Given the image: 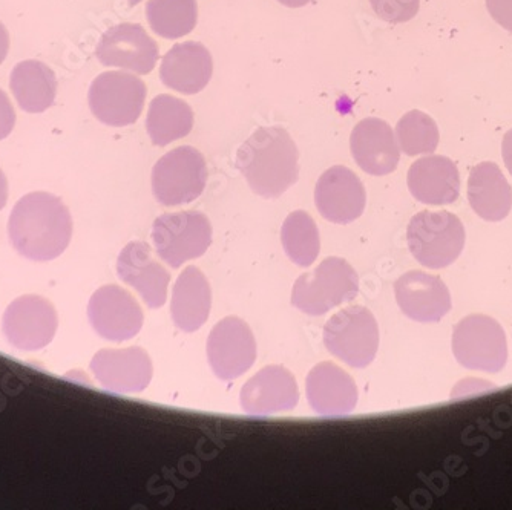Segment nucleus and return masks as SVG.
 <instances>
[{
    "instance_id": "obj_1",
    "label": "nucleus",
    "mask_w": 512,
    "mask_h": 510,
    "mask_svg": "<svg viewBox=\"0 0 512 510\" xmlns=\"http://www.w3.org/2000/svg\"><path fill=\"white\" fill-rule=\"evenodd\" d=\"M8 235L23 258L53 261L65 252L73 238V218L68 207L53 193H28L11 212Z\"/></svg>"
},
{
    "instance_id": "obj_2",
    "label": "nucleus",
    "mask_w": 512,
    "mask_h": 510,
    "mask_svg": "<svg viewBox=\"0 0 512 510\" xmlns=\"http://www.w3.org/2000/svg\"><path fill=\"white\" fill-rule=\"evenodd\" d=\"M299 152L283 128H260L238 149L237 167L250 189L275 200L298 181Z\"/></svg>"
},
{
    "instance_id": "obj_3",
    "label": "nucleus",
    "mask_w": 512,
    "mask_h": 510,
    "mask_svg": "<svg viewBox=\"0 0 512 510\" xmlns=\"http://www.w3.org/2000/svg\"><path fill=\"white\" fill-rule=\"evenodd\" d=\"M358 291L359 276L352 265L342 258H327L313 272L296 279L292 304L302 313L321 316L353 301Z\"/></svg>"
},
{
    "instance_id": "obj_4",
    "label": "nucleus",
    "mask_w": 512,
    "mask_h": 510,
    "mask_svg": "<svg viewBox=\"0 0 512 510\" xmlns=\"http://www.w3.org/2000/svg\"><path fill=\"white\" fill-rule=\"evenodd\" d=\"M462 221L450 212H419L408 224L407 241L411 255L428 269H445L465 247Z\"/></svg>"
},
{
    "instance_id": "obj_5",
    "label": "nucleus",
    "mask_w": 512,
    "mask_h": 510,
    "mask_svg": "<svg viewBox=\"0 0 512 510\" xmlns=\"http://www.w3.org/2000/svg\"><path fill=\"white\" fill-rule=\"evenodd\" d=\"M322 339L325 348L348 367L365 368L378 353V322L368 308L352 305L333 314L324 325Z\"/></svg>"
},
{
    "instance_id": "obj_6",
    "label": "nucleus",
    "mask_w": 512,
    "mask_h": 510,
    "mask_svg": "<svg viewBox=\"0 0 512 510\" xmlns=\"http://www.w3.org/2000/svg\"><path fill=\"white\" fill-rule=\"evenodd\" d=\"M206 183V160L192 146H180L168 152L152 169V192L163 206L192 203L201 197Z\"/></svg>"
},
{
    "instance_id": "obj_7",
    "label": "nucleus",
    "mask_w": 512,
    "mask_h": 510,
    "mask_svg": "<svg viewBox=\"0 0 512 510\" xmlns=\"http://www.w3.org/2000/svg\"><path fill=\"white\" fill-rule=\"evenodd\" d=\"M152 239L158 256L172 269H178L184 262L200 258L211 247V221L195 210L165 213L154 221Z\"/></svg>"
},
{
    "instance_id": "obj_8",
    "label": "nucleus",
    "mask_w": 512,
    "mask_h": 510,
    "mask_svg": "<svg viewBox=\"0 0 512 510\" xmlns=\"http://www.w3.org/2000/svg\"><path fill=\"white\" fill-rule=\"evenodd\" d=\"M453 353L468 370L499 373L508 359L505 331L490 316L471 314L454 328Z\"/></svg>"
},
{
    "instance_id": "obj_9",
    "label": "nucleus",
    "mask_w": 512,
    "mask_h": 510,
    "mask_svg": "<svg viewBox=\"0 0 512 510\" xmlns=\"http://www.w3.org/2000/svg\"><path fill=\"white\" fill-rule=\"evenodd\" d=\"M146 85L134 74L103 72L89 88V108L97 120L112 128L134 125L145 108Z\"/></svg>"
},
{
    "instance_id": "obj_10",
    "label": "nucleus",
    "mask_w": 512,
    "mask_h": 510,
    "mask_svg": "<svg viewBox=\"0 0 512 510\" xmlns=\"http://www.w3.org/2000/svg\"><path fill=\"white\" fill-rule=\"evenodd\" d=\"M59 328L56 308L42 296L14 299L4 313L2 330L17 350L37 351L51 344Z\"/></svg>"
},
{
    "instance_id": "obj_11",
    "label": "nucleus",
    "mask_w": 512,
    "mask_h": 510,
    "mask_svg": "<svg viewBox=\"0 0 512 510\" xmlns=\"http://www.w3.org/2000/svg\"><path fill=\"white\" fill-rule=\"evenodd\" d=\"M206 351L215 376L230 382L247 373L255 363V337L246 322L229 316L212 328Z\"/></svg>"
},
{
    "instance_id": "obj_12",
    "label": "nucleus",
    "mask_w": 512,
    "mask_h": 510,
    "mask_svg": "<svg viewBox=\"0 0 512 510\" xmlns=\"http://www.w3.org/2000/svg\"><path fill=\"white\" fill-rule=\"evenodd\" d=\"M88 319L94 331L111 342L132 339L143 327L142 307L119 285H103L91 296Z\"/></svg>"
},
{
    "instance_id": "obj_13",
    "label": "nucleus",
    "mask_w": 512,
    "mask_h": 510,
    "mask_svg": "<svg viewBox=\"0 0 512 510\" xmlns=\"http://www.w3.org/2000/svg\"><path fill=\"white\" fill-rule=\"evenodd\" d=\"M96 56L103 66L149 74L157 65L160 51L142 25L120 23L103 34Z\"/></svg>"
},
{
    "instance_id": "obj_14",
    "label": "nucleus",
    "mask_w": 512,
    "mask_h": 510,
    "mask_svg": "<svg viewBox=\"0 0 512 510\" xmlns=\"http://www.w3.org/2000/svg\"><path fill=\"white\" fill-rule=\"evenodd\" d=\"M91 370L105 390L117 394L143 393L152 380V360L143 348L100 350L92 357Z\"/></svg>"
},
{
    "instance_id": "obj_15",
    "label": "nucleus",
    "mask_w": 512,
    "mask_h": 510,
    "mask_svg": "<svg viewBox=\"0 0 512 510\" xmlns=\"http://www.w3.org/2000/svg\"><path fill=\"white\" fill-rule=\"evenodd\" d=\"M367 195L353 170L333 166L325 170L315 187V204L325 220L348 224L364 213Z\"/></svg>"
},
{
    "instance_id": "obj_16",
    "label": "nucleus",
    "mask_w": 512,
    "mask_h": 510,
    "mask_svg": "<svg viewBox=\"0 0 512 510\" xmlns=\"http://www.w3.org/2000/svg\"><path fill=\"white\" fill-rule=\"evenodd\" d=\"M117 275L138 291L149 308L165 305L171 275L154 258L148 242H129L117 259Z\"/></svg>"
},
{
    "instance_id": "obj_17",
    "label": "nucleus",
    "mask_w": 512,
    "mask_h": 510,
    "mask_svg": "<svg viewBox=\"0 0 512 510\" xmlns=\"http://www.w3.org/2000/svg\"><path fill=\"white\" fill-rule=\"evenodd\" d=\"M394 295L402 313L411 321L439 322L451 310L447 285L437 276L408 272L394 282Z\"/></svg>"
},
{
    "instance_id": "obj_18",
    "label": "nucleus",
    "mask_w": 512,
    "mask_h": 510,
    "mask_svg": "<svg viewBox=\"0 0 512 510\" xmlns=\"http://www.w3.org/2000/svg\"><path fill=\"white\" fill-rule=\"evenodd\" d=\"M299 390L295 377L281 365H269L241 390V408L249 416H270L292 411L298 405Z\"/></svg>"
},
{
    "instance_id": "obj_19",
    "label": "nucleus",
    "mask_w": 512,
    "mask_h": 510,
    "mask_svg": "<svg viewBox=\"0 0 512 510\" xmlns=\"http://www.w3.org/2000/svg\"><path fill=\"white\" fill-rule=\"evenodd\" d=\"M353 158L364 172L384 177L398 167L401 148L387 121L370 117L359 121L350 137Z\"/></svg>"
},
{
    "instance_id": "obj_20",
    "label": "nucleus",
    "mask_w": 512,
    "mask_h": 510,
    "mask_svg": "<svg viewBox=\"0 0 512 510\" xmlns=\"http://www.w3.org/2000/svg\"><path fill=\"white\" fill-rule=\"evenodd\" d=\"M306 391L309 405L322 417L347 416L358 403L355 380L333 362L318 363L310 371Z\"/></svg>"
},
{
    "instance_id": "obj_21",
    "label": "nucleus",
    "mask_w": 512,
    "mask_h": 510,
    "mask_svg": "<svg viewBox=\"0 0 512 510\" xmlns=\"http://www.w3.org/2000/svg\"><path fill=\"white\" fill-rule=\"evenodd\" d=\"M214 62L203 43H177L168 51L160 66V79L168 88L194 95L211 82Z\"/></svg>"
},
{
    "instance_id": "obj_22",
    "label": "nucleus",
    "mask_w": 512,
    "mask_h": 510,
    "mask_svg": "<svg viewBox=\"0 0 512 510\" xmlns=\"http://www.w3.org/2000/svg\"><path fill=\"white\" fill-rule=\"evenodd\" d=\"M408 189L419 203L431 206L453 204L460 195V175L456 164L442 155H430L411 164Z\"/></svg>"
},
{
    "instance_id": "obj_23",
    "label": "nucleus",
    "mask_w": 512,
    "mask_h": 510,
    "mask_svg": "<svg viewBox=\"0 0 512 510\" xmlns=\"http://www.w3.org/2000/svg\"><path fill=\"white\" fill-rule=\"evenodd\" d=\"M212 290L198 267H188L178 276L172 290L171 316L175 327L184 333L200 330L211 314Z\"/></svg>"
},
{
    "instance_id": "obj_24",
    "label": "nucleus",
    "mask_w": 512,
    "mask_h": 510,
    "mask_svg": "<svg viewBox=\"0 0 512 510\" xmlns=\"http://www.w3.org/2000/svg\"><path fill=\"white\" fill-rule=\"evenodd\" d=\"M468 201L482 220L497 223L512 209V189L496 163L477 164L468 178Z\"/></svg>"
},
{
    "instance_id": "obj_25",
    "label": "nucleus",
    "mask_w": 512,
    "mask_h": 510,
    "mask_svg": "<svg viewBox=\"0 0 512 510\" xmlns=\"http://www.w3.org/2000/svg\"><path fill=\"white\" fill-rule=\"evenodd\" d=\"M10 86L14 99L28 114L45 112L56 100V74L50 66L37 60L17 63L11 72Z\"/></svg>"
},
{
    "instance_id": "obj_26",
    "label": "nucleus",
    "mask_w": 512,
    "mask_h": 510,
    "mask_svg": "<svg viewBox=\"0 0 512 510\" xmlns=\"http://www.w3.org/2000/svg\"><path fill=\"white\" fill-rule=\"evenodd\" d=\"M194 128L191 106L172 95H157L149 105L146 129L155 146H168L180 138L188 137Z\"/></svg>"
},
{
    "instance_id": "obj_27",
    "label": "nucleus",
    "mask_w": 512,
    "mask_h": 510,
    "mask_svg": "<svg viewBox=\"0 0 512 510\" xmlns=\"http://www.w3.org/2000/svg\"><path fill=\"white\" fill-rule=\"evenodd\" d=\"M149 27L163 39H180L197 27V0H149L146 5Z\"/></svg>"
},
{
    "instance_id": "obj_28",
    "label": "nucleus",
    "mask_w": 512,
    "mask_h": 510,
    "mask_svg": "<svg viewBox=\"0 0 512 510\" xmlns=\"http://www.w3.org/2000/svg\"><path fill=\"white\" fill-rule=\"evenodd\" d=\"M281 242L287 256L299 267H309L321 250L318 227L312 216L302 210L290 213L281 229Z\"/></svg>"
},
{
    "instance_id": "obj_29",
    "label": "nucleus",
    "mask_w": 512,
    "mask_h": 510,
    "mask_svg": "<svg viewBox=\"0 0 512 510\" xmlns=\"http://www.w3.org/2000/svg\"><path fill=\"white\" fill-rule=\"evenodd\" d=\"M396 137L399 148L408 157L433 154L439 144V129L430 115L421 111H411L399 120Z\"/></svg>"
},
{
    "instance_id": "obj_30",
    "label": "nucleus",
    "mask_w": 512,
    "mask_h": 510,
    "mask_svg": "<svg viewBox=\"0 0 512 510\" xmlns=\"http://www.w3.org/2000/svg\"><path fill=\"white\" fill-rule=\"evenodd\" d=\"M370 4L379 19L390 23L408 22L421 8V0H370Z\"/></svg>"
},
{
    "instance_id": "obj_31",
    "label": "nucleus",
    "mask_w": 512,
    "mask_h": 510,
    "mask_svg": "<svg viewBox=\"0 0 512 510\" xmlns=\"http://www.w3.org/2000/svg\"><path fill=\"white\" fill-rule=\"evenodd\" d=\"M486 8L500 27L512 33V0H486Z\"/></svg>"
},
{
    "instance_id": "obj_32",
    "label": "nucleus",
    "mask_w": 512,
    "mask_h": 510,
    "mask_svg": "<svg viewBox=\"0 0 512 510\" xmlns=\"http://www.w3.org/2000/svg\"><path fill=\"white\" fill-rule=\"evenodd\" d=\"M14 125H16V112L8 95L0 89V140H4L13 132Z\"/></svg>"
},
{
    "instance_id": "obj_33",
    "label": "nucleus",
    "mask_w": 512,
    "mask_h": 510,
    "mask_svg": "<svg viewBox=\"0 0 512 510\" xmlns=\"http://www.w3.org/2000/svg\"><path fill=\"white\" fill-rule=\"evenodd\" d=\"M502 155L506 169L509 170V174L512 177V129L506 132L505 137H503Z\"/></svg>"
},
{
    "instance_id": "obj_34",
    "label": "nucleus",
    "mask_w": 512,
    "mask_h": 510,
    "mask_svg": "<svg viewBox=\"0 0 512 510\" xmlns=\"http://www.w3.org/2000/svg\"><path fill=\"white\" fill-rule=\"evenodd\" d=\"M8 50H10V34L4 23L0 22V65L7 59Z\"/></svg>"
},
{
    "instance_id": "obj_35",
    "label": "nucleus",
    "mask_w": 512,
    "mask_h": 510,
    "mask_svg": "<svg viewBox=\"0 0 512 510\" xmlns=\"http://www.w3.org/2000/svg\"><path fill=\"white\" fill-rule=\"evenodd\" d=\"M8 201V181L4 170L0 169V210L4 209Z\"/></svg>"
},
{
    "instance_id": "obj_36",
    "label": "nucleus",
    "mask_w": 512,
    "mask_h": 510,
    "mask_svg": "<svg viewBox=\"0 0 512 510\" xmlns=\"http://www.w3.org/2000/svg\"><path fill=\"white\" fill-rule=\"evenodd\" d=\"M278 2H281V4L289 8H301L306 7L312 0H278Z\"/></svg>"
},
{
    "instance_id": "obj_37",
    "label": "nucleus",
    "mask_w": 512,
    "mask_h": 510,
    "mask_svg": "<svg viewBox=\"0 0 512 510\" xmlns=\"http://www.w3.org/2000/svg\"><path fill=\"white\" fill-rule=\"evenodd\" d=\"M128 2L131 7H134V5L140 4V2H143V0H128Z\"/></svg>"
}]
</instances>
